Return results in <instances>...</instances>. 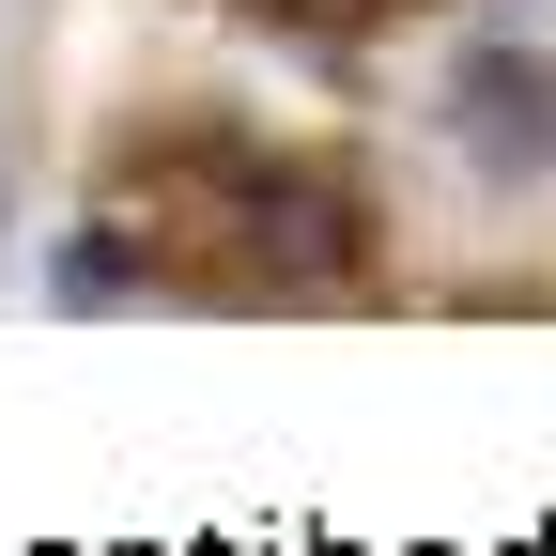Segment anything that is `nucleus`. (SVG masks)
<instances>
[{"instance_id": "f257e3e1", "label": "nucleus", "mask_w": 556, "mask_h": 556, "mask_svg": "<svg viewBox=\"0 0 556 556\" xmlns=\"http://www.w3.org/2000/svg\"><path fill=\"white\" fill-rule=\"evenodd\" d=\"M448 155L495 186V201H526V186H556V62L541 47H510V31H479L464 62H448Z\"/></svg>"}, {"instance_id": "f03ea898", "label": "nucleus", "mask_w": 556, "mask_h": 556, "mask_svg": "<svg viewBox=\"0 0 556 556\" xmlns=\"http://www.w3.org/2000/svg\"><path fill=\"white\" fill-rule=\"evenodd\" d=\"M371 278V201L340 170H278L263 155V201H248V294L309 309V294H356Z\"/></svg>"}, {"instance_id": "20e7f679", "label": "nucleus", "mask_w": 556, "mask_h": 556, "mask_svg": "<svg viewBox=\"0 0 556 556\" xmlns=\"http://www.w3.org/2000/svg\"><path fill=\"white\" fill-rule=\"evenodd\" d=\"M248 16H278V31H387V16H417V0H248Z\"/></svg>"}, {"instance_id": "7ed1b4c3", "label": "nucleus", "mask_w": 556, "mask_h": 556, "mask_svg": "<svg viewBox=\"0 0 556 556\" xmlns=\"http://www.w3.org/2000/svg\"><path fill=\"white\" fill-rule=\"evenodd\" d=\"M47 309H170V263L139 248L124 217H93V232L47 248Z\"/></svg>"}]
</instances>
